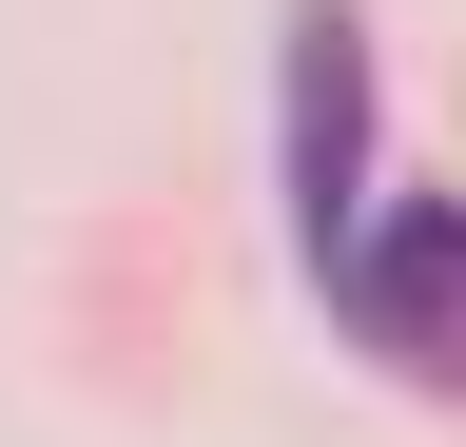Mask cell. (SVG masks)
I'll return each instance as SVG.
<instances>
[{
	"instance_id": "1",
	"label": "cell",
	"mask_w": 466,
	"mask_h": 447,
	"mask_svg": "<svg viewBox=\"0 0 466 447\" xmlns=\"http://www.w3.org/2000/svg\"><path fill=\"white\" fill-rule=\"evenodd\" d=\"M370 20L350 0H291V234H311V272L370 253Z\"/></svg>"
},
{
	"instance_id": "2",
	"label": "cell",
	"mask_w": 466,
	"mask_h": 447,
	"mask_svg": "<svg viewBox=\"0 0 466 447\" xmlns=\"http://www.w3.org/2000/svg\"><path fill=\"white\" fill-rule=\"evenodd\" d=\"M330 311L370 330L408 389H466V214H447V195H389V214H370V253L330 272Z\"/></svg>"
}]
</instances>
